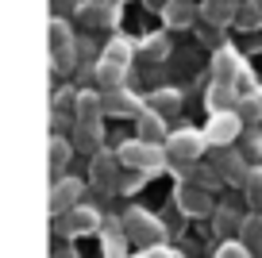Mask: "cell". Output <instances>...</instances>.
Listing matches in <instances>:
<instances>
[{
	"label": "cell",
	"instance_id": "6da1fadb",
	"mask_svg": "<svg viewBox=\"0 0 262 258\" xmlns=\"http://www.w3.org/2000/svg\"><path fill=\"white\" fill-rule=\"evenodd\" d=\"M116 158H120V166L135 169V174H155L166 158V146H155V143H143V139H131V143H123L120 150H116Z\"/></svg>",
	"mask_w": 262,
	"mask_h": 258
},
{
	"label": "cell",
	"instance_id": "7a4b0ae2",
	"mask_svg": "<svg viewBox=\"0 0 262 258\" xmlns=\"http://www.w3.org/2000/svg\"><path fill=\"white\" fill-rule=\"evenodd\" d=\"M205 146H208V139L201 135V131H189V127L170 131V139H166V158L185 169V166H196V158L205 154Z\"/></svg>",
	"mask_w": 262,
	"mask_h": 258
},
{
	"label": "cell",
	"instance_id": "3957f363",
	"mask_svg": "<svg viewBox=\"0 0 262 258\" xmlns=\"http://www.w3.org/2000/svg\"><path fill=\"white\" fill-rule=\"evenodd\" d=\"M120 224H123V235H127V239H139V243H147V247H162V239H166V227L158 224L147 208H127Z\"/></svg>",
	"mask_w": 262,
	"mask_h": 258
},
{
	"label": "cell",
	"instance_id": "277c9868",
	"mask_svg": "<svg viewBox=\"0 0 262 258\" xmlns=\"http://www.w3.org/2000/svg\"><path fill=\"white\" fill-rule=\"evenodd\" d=\"M74 35H70V27L62 24V19H54L50 24V66H54L58 73H70L77 66V54H74Z\"/></svg>",
	"mask_w": 262,
	"mask_h": 258
},
{
	"label": "cell",
	"instance_id": "5b68a950",
	"mask_svg": "<svg viewBox=\"0 0 262 258\" xmlns=\"http://www.w3.org/2000/svg\"><path fill=\"white\" fill-rule=\"evenodd\" d=\"M212 166H216V174H220L228 185H239V189L247 185V174H251V166H247V158L239 154V146H220Z\"/></svg>",
	"mask_w": 262,
	"mask_h": 258
},
{
	"label": "cell",
	"instance_id": "8992f818",
	"mask_svg": "<svg viewBox=\"0 0 262 258\" xmlns=\"http://www.w3.org/2000/svg\"><path fill=\"white\" fill-rule=\"evenodd\" d=\"M243 135V120H239V112H224V116H212L208 120V131H205V139L220 150V146H228V143H235V139Z\"/></svg>",
	"mask_w": 262,
	"mask_h": 258
},
{
	"label": "cell",
	"instance_id": "52a82bcc",
	"mask_svg": "<svg viewBox=\"0 0 262 258\" xmlns=\"http://www.w3.org/2000/svg\"><path fill=\"white\" fill-rule=\"evenodd\" d=\"M81 193H85V185H81L77 178H58L54 189H50V212H54V216L74 212L77 201H81Z\"/></svg>",
	"mask_w": 262,
	"mask_h": 258
},
{
	"label": "cell",
	"instance_id": "ba28073f",
	"mask_svg": "<svg viewBox=\"0 0 262 258\" xmlns=\"http://www.w3.org/2000/svg\"><path fill=\"white\" fill-rule=\"evenodd\" d=\"M116 166H120V158L116 154H97L93 158V166H89V178H93V185L100 189V193H116L120 189V174H116Z\"/></svg>",
	"mask_w": 262,
	"mask_h": 258
},
{
	"label": "cell",
	"instance_id": "9c48e42d",
	"mask_svg": "<svg viewBox=\"0 0 262 258\" xmlns=\"http://www.w3.org/2000/svg\"><path fill=\"white\" fill-rule=\"evenodd\" d=\"M235 16H239V0H201V19L216 31L235 24Z\"/></svg>",
	"mask_w": 262,
	"mask_h": 258
},
{
	"label": "cell",
	"instance_id": "30bf717a",
	"mask_svg": "<svg viewBox=\"0 0 262 258\" xmlns=\"http://www.w3.org/2000/svg\"><path fill=\"white\" fill-rule=\"evenodd\" d=\"M239 73H243L239 54H235L231 47H220V50H216V58H212V77H216V85H231V89H235Z\"/></svg>",
	"mask_w": 262,
	"mask_h": 258
},
{
	"label": "cell",
	"instance_id": "8fae6325",
	"mask_svg": "<svg viewBox=\"0 0 262 258\" xmlns=\"http://www.w3.org/2000/svg\"><path fill=\"white\" fill-rule=\"evenodd\" d=\"M77 24H85L89 31H100V27H112L116 24V8L104 4V0H85L77 8Z\"/></svg>",
	"mask_w": 262,
	"mask_h": 258
},
{
	"label": "cell",
	"instance_id": "7c38bea8",
	"mask_svg": "<svg viewBox=\"0 0 262 258\" xmlns=\"http://www.w3.org/2000/svg\"><path fill=\"white\" fill-rule=\"evenodd\" d=\"M97 227H100V212L89 208V204H77L74 212L62 216V231L66 235H85V231H97Z\"/></svg>",
	"mask_w": 262,
	"mask_h": 258
},
{
	"label": "cell",
	"instance_id": "4fadbf2b",
	"mask_svg": "<svg viewBox=\"0 0 262 258\" xmlns=\"http://www.w3.org/2000/svg\"><path fill=\"white\" fill-rule=\"evenodd\" d=\"M135 127H139V139H143V143L166 146V139H170V131H166V120H162L158 112H150V108H143V112H139Z\"/></svg>",
	"mask_w": 262,
	"mask_h": 258
},
{
	"label": "cell",
	"instance_id": "5bb4252c",
	"mask_svg": "<svg viewBox=\"0 0 262 258\" xmlns=\"http://www.w3.org/2000/svg\"><path fill=\"white\" fill-rule=\"evenodd\" d=\"M196 16H201V8H196L193 0H170V4L162 8V19L173 27V31H185V27H193Z\"/></svg>",
	"mask_w": 262,
	"mask_h": 258
},
{
	"label": "cell",
	"instance_id": "9a60e30c",
	"mask_svg": "<svg viewBox=\"0 0 262 258\" xmlns=\"http://www.w3.org/2000/svg\"><path fill=\"white\" fill-rule=\"evenodd\" d=\"M139 100L131 97L127 89H116V93H104V116H123V120H139Z\"/></svg>",
	"mask_w": 262,
	"mask_h": 258
},
{
	"label": "cell",
	"instance_id": "2e32d148",
	"mask_svg": "<svg viewBox=\"0 0 262 258\" xmlns=\"http://www.w3.org/2000/svg\"><path fill=\"white\" fill-rule=\"evenodd\" d=\"M178 208L185 212V216H208V212H212V197L193 189V185H181L178 189Z\"/></svg>",
	"mask_w": 262,
	"mask_h": 258
},
{
	"label": "cell",
	"instance_id": "e0dca14e",
	"mask_svg": "<svg viewBox=\"0 0 262 258\" xmlns=\"http://www.w3.org/2000/svg\"><path fill=\"white\" fill-rule=\"evenodd\" d=\"M205 104L212 108V116H224V112H235V108H239V93L231 89V85H216V81H212V89H208Z\"/></svg>",
	"mask_w": 262,
	"mask_h": 258
},
{
	"label": "cell",
	"instance_id": "ac0fdd59",
	"mask_svg": "<svg viewBox=\"0 0 262 258\" xmlns=\"http://www.w3.org/2000/svg\"><path fill=\"white\" fill-rule=\"evenodd\" d=\"M220 174H216V166H185V185H193V189H201V193H212V189H220Z\"/></svg>",
	"mask_w": 262,
	"mask_h": 258
},
{
	"label": "cell",
	"instance_id": "d6986e66",
	"mask_svg": "<svg viewBox=\"0 0 262 258\" xmlns=\"http://www.w3.org/2000/svg\"><path fill=\"white\" fill-rule=\"evenodd\" d=\"M93 81L100 85V93H116V89H123V66L104 62V58H100V62L93 66Z\"/></svg>",
	"mask_w": 262,
	"mask_h": 258
},
{
	"label": "cell",
	"instance_id": "ffe728a7",
	"mask_svg": "<svg viewBox=\"0 0 262 258\" xmlns=\"http://www.w3.org/2000/svg\"><path fill=\"white\" fill-rule=\"evenodd\" d=\"M74 158V139H62V135H50V174H54V181L62 178L66 162Z\"/></svg>",
	"mask_w": 262,
	"mask_h": 258
},
{
	"label": "cell",
	"instance_id": "44dd1931",
	"mask_svg": "<svg viewBox=\"0 0 262 258\" xmlns=\"http://www.w3.org/2000/svg\"><path fill=\"white\" fill-rule=\"evenodd\" d=\"M150 112H158L166 120V116H178V108H181V93L178 89H170V85H166V89H155L150 93Z\"/></svg>",
	"mask_w": 262,
	"mask_h": 258
},
{
	"label": "cell",
	"instance_id": "7402d4cb",
	"mask_svg": "<svg viewBox=\"0 0 262 258\" xmlns=\"http://www.w3.org/2000/svg\"><path fill=\"white\" fill-rule=\"evenodd\" d=\"M74 146L85 154H93L97 158V146H100V123H74Z\"/></svg>",
	"mask_w": 262,
	"mask_h": 258
},
{
	"label": "cell",
	"instance_id": "603a6c76",
	"mask_svg": "<svg viewBox=\"0 0 262 258\" xmlns=\"http://www.w3.org/2000/svg\"><path fill=\"white\" fill-rule=\"evenodd\" d=\"M235 27H243V31H254V27H262V8L254 4V0H239Z\"/></svg>",
	"mask_w": 262,
	"mask_h": 258
},
{
	"label": "cell",
	"instance_id": "cb8c5ba5",
	"mask_svg": "<svg viewBox=\"0 0 262 258\" xmlns=\"http://www.w3.org/2000/svg\"><path fill=\"white\" fill-rule=\"evenodd\" d=\"M239 235H243L247 250H262V216H247L243 227H239Z\"/></svg>",
	"mask_w": 262,
	"mask_h": 258
},
{
	"label": "cell",
	"instance_id": "d4e9b609",
	"mask_svg": "<svg viewBox=\"0 0 262 258\" xmlns=\"http://www.w3.org/2000/svg\"><path fill=\"white\" fill-rule=\"evenodd\" d=\"M243 193H247V204H251V208H262V166H251Z\"/></svg>",
	"mask_w": 262,
	"mask_h": 258
},
{
	"label": "cell",
	"instance_id": "484cf974",
	"mask_svg": "<svg viewBox=\"0 0 262 258\" xmlns=\"http://www.w3.org/2000/svg\"><path fill=\"white\" fill-rule=\"evenodd\" d=\"M104 62H116V66H123L127 70V62H131V42L127 39H112L104 47Z\"/></svg>",
	"mask_w": 262,
	"mask_h": 258
},
{
	"label": "cell",
	"instance_id": "4316f807",
	"mask_svg": "<svg viewBox=\"0 0 262 258\" xmlns=\"http://www.w3.org/2000/svg\"><path fill=\"white\" fill-rule=\"evenodd\" d=\"M239 120L243 123H258L262 120V100H258V93H254V97H247V100H239Z\"/></svg>",
	"mask_w": 262,
	"mask_h": 258
},
{
	"label": "cell",
	"instance_id": "83f0119b",
	"mask_svg": "<svg viewBox=\"0 0 262 258\" xmlns=\"http://www.w3.org/2000/svg\"><path fill=\"white\" fill-rule=\"evenodd\" d=\"M243 220H247V216H239V212L220 208V212H216V231H220V235H228L231 227H243Z\"/></svg>",
	"mask_w": 262,
	"mask_h": 258
},
{
	"label": "cell",
	"instance_id": "f1b7e54d",
	"mask_svg": "<svg viewBox=\"0 0 262 258\" xmlns=\"http://www.w3.org/2000/svg\"><path fill=\"white\" fill-rule=\"evenodd\" d=\"M143 50H147V58H150V62H162V58L170 54V42H166L162 35H150V39L143 42Z\"/></svg>",
	"mask_w": 262,
	"mask_h": 258
},
{
	"label": "cell",
	"instance_id": "f546056e",
	"mask_svg": "<svg viewBox=\"0 0 262 258\" xmlns=\"http://www.w3.org/2000/svg\"><path fill=\"white\" fill-rule=\"evenodd\" d=\"M239 154L243 158H262V131H247V139H243V146H239Z\"/></svg>",
	"mask_w": 262,
	"mask_h": 258
},
{
	"label": "cell",
	"instance_id": "4dcf8cb0",
	"mask_svg": "<svg viewBox=\"0 0 262 258\" xmlns=\"http://www.w3.org/2000/svg\"><path fill=\"white\" fill-rule=\"evenodd\" d=\"M216 258H251V250H247L243 243H235V239H231V243H224V247L216 250Z\"/></svg>",
	"mask_w": 262,
	"mask_h": 258
},
{
	"label": "cell",
	"instance_id": "1f68e13d",
	"mask_svg": "<svg viewBox=\"0 0 262 258\" xmlns=\"http://www.w3.org/2000/svg\"><path fill=\"white\" fill-rule=\"evenodd\" d=\"M139 258H173V254H170L166 247H150V250H143Z\"/></svg>",
	"mask_w": 262,
	"mask_h": 258
},
{
	"label": "cell",
	"instance_id": "d6a6232c",
	"mask_svg": "<svg viewBox=\"0 0 262 258\" xmlns=\"http://www.w3.org/2000/svg\"><path fill=\"white\" fill-rule=\"evenodd\" d=\"M143 185V174H135V178H127V181H120V189H127V193H131V189H139Z\"/></svg>",
	"mask_w": 262,
	"mask_h": 258
},
{
	"label": "cell",
	"instance_id": "836d02e7",
	"mask_svg": "<svg viewBox=\"0 0 262 258\" xmlns=\"http://www.w3.org/2000/svg\"><path fill=\"white\" fill-rule=\"evenodd\" d=\"M254 4H258V8H262V0H254Z\"/></svg>",
	"mask_w": 262,
	"mask_h": 258
},
{
	"label": "cell",
	"instance_id": "e575fe53",
	"mask_svg": "<svg viewBox=\"0 0 262 258\" xmlns=\"http://www.w3.org/2000/svg\"><path fill=\"white\" fill-rule=\"evenodd\" d=\"M173 258H181V254H173Z\"/></svg>",
	"mask_w": 262,
	"mask_h": 258
}]
</instances>
